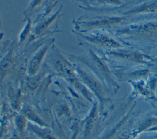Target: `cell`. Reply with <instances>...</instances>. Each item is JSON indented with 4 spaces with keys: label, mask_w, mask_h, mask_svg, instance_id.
Returning <instances> with one entry per match:
<instances>
[{
    "label": "cell",
    "mask_w": 157,
    "mask_h": 139,
    "mask_svg": "<svg viewBox=\"0 0 157 139\" xmlns=\"http://www.w3.org/2000/svg\"><path fill=\"white\" fill-rule=\"evenodd\" d=\"M28 128L33 133L41 139H57L50 130L45 129L44 127L29 124H28Z\"/></svg>",
    "instance_id": "1"
},
{
    "label": "cell",
    "mask_w": 157,
    "mask_h": 139,
    "mask_svg": "<svg viewBox=\"0 0 157 139\" xmlns=\"http://www.w3.org/2000/svg\"><path fill=\"white\" fill-rule=\"evenodd\" d=\"M46 52L47 49H44L40 50L33 58L29 68V72L31 74H34L37 72Z\"/></svg>",
    "instance_id": "2"
},
{
    "label": "cell",
    "mask_w": 157,
    "mask_h": 139,
    "mask_svg": "<svg viewBox=\"0 0 157 139\" xmlns=\"http://www.w3.org/2000/svg\"><path fill=\"white\" fill-rule=\"evenodd\" d=\"M23 115L27 119L33 121L34 123L37 124V125L42 127H47L46 123L44 122V121H42L31 108L26 107L25 108L23 111Z\"/></svg>",
    "instance_id": "3"
},
{
    "label": "cell",
    "mask_w": 157,
    "mask_h": 139,
    "mask_svg": "<svg viewBox=\"0 0 157 139\" xmlns=\"http://www.w3.org/2000/svg\"><path fill=\"white\" fill-rule=\"evenodd\" d=\"M96 108H94L88 118L86 124L85 126V135H89L90 133L91 132V130L93 129V127L94 125V123L96 122Z\"/></svg>",
    "instance_id": "4"
},
{
    "label": "cell",
    "mask_w": 157,
    "mask_h": 139,
    "mask_svg": "<svg viewBox=\"0 0 157 139\" xmlns=\"http://www.w3.org/2000/svg\"><path fill=\"white\" fill-rule=\"evenodd\" d=\"M26 119H27L25 117L24 115H20L17 117L15 119V122H16L17 128L18 129V130L19 132H23L24 131L27 124Z\"/></svg>",
    "instance_id": "5"
},
{
    "label": "cell",
    "mask_w": 157,
    "mask_h": 139,
    "mask_svg": "<svg viewBox=\"0 0 157 139\" xmlns=\"http://www.w3.org/2000/svg\"><path fill=\"white\" fill-rule=\"evenodd\" d=\"M10 139H18V138L17 137H12V138H10Z\"/></svg>",
    "instance_id": "6"
}]
</instances>
